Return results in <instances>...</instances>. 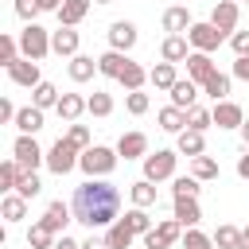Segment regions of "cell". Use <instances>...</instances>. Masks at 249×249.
<instances>
[{"mask_svg": "<svg viewBox=\"0 0 249 249\" xmlns=\"http://www.w3.org/2000/svg\"><path fill=\"white\" fill-rule=\"evenodd\" d=\"M74 222H82L86 230H109L121 218V191L109 179H86L74 187Z\"/></svg>", "mask_w": 249, "mask_h": 249, "instance_id": "1", "label": "cell"}, {"mask_svg": "<svg viewBox=\"0 0 249 249\" xmlns=\"http://www.w3.org/2000/svg\"><path fill=\"white\" fill-rule=\"evenodd\" d=\"M117 148H105V144H89L86 152H82V160H78V167L86 171V179H109L113 175V167H117Z\"/></svg>", "mask_w": 249, "mask_h": 249, "instance_id": "2", "label": "cell"}, {"mask_svg": "<svg viewBox=\"0 0 249 249\" xmlns=\"http://www.w3.org/2000/svg\"><path fill=\"white\" fill-rule=\"evenodd\" d=\"M78 160H82V148L74 144V140H66V136H58L51 148H47V171L51 175H70L74 167H78Z\"/></svg>", "mask_w": 249, "mask_h": 249, "instance_id": "3", "label": "cell"}, {"mask_svg": "<svg viewBox=\"0 0 249 249\" xmlns=\"http://www.w3.org/2000/svg\"><path fill=\"white\" fill-rule=\"evenodd\" d=\"M19 54L43 62L51 54V31L39 27V23H23V31H19Z\"/></svg>", "mask_w": 249, "mask_h": 249, "instance_id": "4", "label": "cell"}, {"mask_svg": "<svg viewBox=\"0 0 249 249\" xmlns=\"http://www.w3.org/2000/svg\"><path fill=\"white\" fill-rule=\"evenodd\" d=\"M175 160H179V152H171V148L148 152V156H144V179H152V183L175 179Z\"/></svg>", "mask_w": 249, "mask_h": 249, "instance_id": "5", "label": "cell"}, {"mask_svg": "<svg viewBox=\"0 0 249 249\" xmlns=\"http://www.w3.org/2000/svg\"><path fill=\"white\" fill-rule=\"evenodd\" d=\"M175 241H183V226L175 218H163L144 233V249H171Z\"/></svg>", "mask_w": 249, "mask_h": 249, "instance_id": "6", "label": "cell"}, {"mask_svg": "<svg viewBox=\"0 0 249 249\" xmlns=\"http://www.w3.org/2000/svg\"><path fill=\"white\" fill-rule=\"evenodd\" d=\"M187 39H191V51H206V54H214V51L222 47L226 31H218V27L206 19V23H191V27H187Z\"/></svg>", "mask_w": 249, "mask_h": 249, "instance_id": "7", "label": "cell"}, {"mask_svg": "<svg viewBox=\"0 0 249 249\" xmlns=\"http://www.w3.org/2000/svg\"><path fill=\"white\" fill-rule=\"evenodd\" d=\"M12 156L19 160V167H23V171H35L39 163H47V152L35 144V136H23V132L16 136V144H12Z\"/></svg>", "mask_w": 249, "mask_h": 249, "instance_id": "8", "label": "cell"}, {"mask_svg": "<svg viewBox=\"0 0 249 249\" xmlns=\"http://www.w3.org/2000/svg\"><path fill=\"white\" fill-rule=\"evenodd\" d=\"M237 19H241V4H237V0H218V4L210 8V23H214L218 31H226V35L237 31Z\"/></svg>", "mask_w": 249, "mask_h": 249, "instance_id": "9", "label": "cell"}, {"mask_svg": "<svg viewBox=\"0 0 249 249\" xmlns=\"http://www.w3.org/2000/svg\"><path fill=\"white\" fill-rule=\"evenodd\" d=\"M8 78H12L16 86H23V89H35V86L43 82V74H39V62H35V58H23V54H19V58L8 66Z\"/></svg>", "mask_w": 249, "mask_h": 249, "instance_id": "10", "label": "cell"}, {"mask_svg": "<svg viewBox=\"0 0 249 249\" xmlns=\"http://www.w3.org/2000/svg\"><path fill=\"white\" fill-rule=\"evenodd\" d=\"M51 233H66V222H74V206H66L62 198H54V202H47V210H43V218H39Z\"/></svg>", "mask_w": 249, "mask_h": 249, "instance_id": "11", "label": "cell"}, {"mask_svg": "<svg viewBox=\"0 0 249 249\" xmlns=\"http://www.w3.org/2000/svg\"><path fill=\"white\" fill-rule=\"evenodd\" d=\"M136 39H140V31H136V23H128V19H117V23H109V47L113 51H132L136 47Z\"/></svg>", "mask_w": 249, "mask_h": 249, "instance_id": "12", "label": "cell"}, {"mask_svg": "<svg viewBox=\"0 0 249 249\" xmlns=\"http://www.w3.org/2000/svg\"><path fill=\"white\" fill-rule=\"evenodd\" d=\"M78 43H82V39H78L74 27H62V23H58V31H51V51H54L58 58H74V54H78Z\"/></svg>", "mask_w": 249, "mask_h": 249, "instance_id": "13", "label": "cell"}, {"mask_svg": "<svg viewBox=\"0 0 249 249\" xmlns=\"http://www.w3.org/2000/svg\"><path fill=\"white\" fill-rule=\"evenodd\" d=\"M210 113H214V124H218V128H241V121H245L241 105H237V101H230V97H226V101H214V109H210Z\"/></svg>", "mask_w": 249, "mask_h": 249, "instance_id": "14", "label": "cell"}, {"mask_svg": "<svg viewBox=\"0 0 249 249\" xmlns=\"http://www.w3.org/2000/svg\"><path fill=\"white\" fill-rule=\"evenodd\" d=\"M187 54H191V39L187 35H167L163 43H160V58L163 62H187Z\"/></svg>", "mask_w": 249, "mask_h": 249, "instance_id": "15", "label": "cell"}, {"mask_svg": "<svg viewBox=\"0 0 249 249\" xmlns=\"http://www.w3.org/2000/svg\"><path fill=\"white\" fill-rule=\"evenodd\" d=\"M214 70H218V66H214V58H210L206 51H191V54H187V78H191V82L202 86Z\"/></svg>", "mask_w": 249, "mask_h": 249, "instance_id": "16", "label": "cell"}, {"mask_svg": "<svg viewBox=\"0 0 249 249\" xmlns=\"http://www.w3.org/2000/svg\"><path fill=\"white\" fill-rule=\"evenodd\" d=\"M117 156H124V160H144V156H148V136H144V132H121Z\"/></svg>", "mask_w": 249, "mask_h": 249, "instance_id": "17", "label": "cell"}, {"mask_svg": "<svg viewBox=\"0 0 249 249\" xmlns=\"http://www.w3.org/2000/svg\"><path fill=\"white\" fill-rule=\"evenodd\" d=\"M198 82H191V78H179L171 89H167V97H171V105H179V109H191L195 101H198Z\"/></svg>", "mask_w": 249, "mask_h": 249, "instance_id": "18", "label": "cell"}, {"mask_svg": "<svg viewBox=\"0 0 249 249\" xmlns=\"http://www.w3.org/2000/svg\"><path fill=\"white\" fill-rule=\"evenodd\" d=\"M47 109H39V105H23L19 113H16V128L23 132V136H35L43 124H47V117H43Z\"/></svg>", "mask_w": 249, "mask_h": 249, "instance_id": "19", "label": "cell"}, {"mask_svg": "<svg viewBox=\"0 0 249 249\" xmlns=\"http://www.w3.org/2000/svg\"><path fill=\"white\" fill-rule=\"evenodd\" d=\"M124 66H128V54L124 51H105V54H97V74H105V78H121L124 74Z\"/></svg>", "mask_w": 249, "mask_h": 249, "instance_id": "20", "label": "cell"}, {"mask_svg": "<svg viewBox=\"0 0 249 249\" xmlns=\"http://www.w3.org/2000/svg\"><path fill=\"white\" fill-rule=\"evenodd\" d=\"M183 230H191V226H198L202 222V206H198V198H175V214H171Z\"/></svg>", "mask_w": 249, "mask_h": 249, "instance_id": "21", "label": "cell"}, {"mask_svg": "<svg viewBox=\"0 0 249 249\" xmlns=\"http://www.w3.org/2000/svg\"><path fill=\"white\" fill-rule=\"evenodd\" d=\"M89 4H93V0H62V8H58L54 16H58V23H62V27H78V23L86 19Z\"/></svg>", "mask_w": 249, "mask_h": 249, "instance_id": "22", "label": "cell"}, {"mask_svg": "<svg viewBox=\"0 0 249 249\" xmlns=\"http://www.w3.org/2000/svg\"><path fill=\"white\" fill-rule=\"evenodd\" d=\"M191 23H195V19H191V12H187L183 4H175V8L163 12V31H167V35H187Z\"/></svg>", "mask_w": 249, "mask_h": 249, "instance_id": "23", "label": "cell"}, {"mask_svg": "<svg viewBox=\"0 0 249 249\" xmlns=\"http://www.w3.org/2000/svg\"><path fill=\"white\" fill-rule=\"evenodd\" d=\"M0 214H4L8 226H12V222H23V218H27V198L16 195V191H8V195L0 198Z\"/></svg>", "mask_w": 249, "mask_h": 249, "instance_id": "24", "label": "cell"}, {"mask_svg": "<svg viewBox=\"0 0 249 249\" xmlns=\"http://www.w3.org/2000/svg\"><path fill=\"white\" fill-rule=\"evenodd\" d=\"M54 113L70 124V121H78V117L86 113V97H82V93H62V97H58V105H54Z\"/></svg>", "mask_w": 249, "mask_h": 249, "instance_id": "25", "label": "cell"}, {"mask_svg": "<svg viewBox=\"0 0 249 249\" xmlns=\"http://www.w3.org/2000/svg\"><path fill=\"white\" fill-rule=\"evenodd\" d=\"M175 152H179V156H191V160H195V156H202V152H206V140H202V132H195V128H183V132H179V140H175Z\"/></svg>", "mask_w": 249, "mask_h": 249, "instance_id": "26", "label": "cell"}, {"mask_svg": "<svg viewBox=\"0 0 249 249\" xmlns=\"http://www.w3.org/2000/svg\"><path fill=\"white\" fill-rule=\"evenodd\" d=\"M66 70H70V82H78V86H82V82H89V78L97 74V58H89V54H74Z\"/></svg>", "mask_w": 249, "mask_h": 249, "instance_id": "27", "label": "cell"}, {"mask_svg": "<svg viewBox=\"0 0 249 249\" xmlns=\"http://www.w3.org/2000/svg\"><path fill=\"white\" fill-rule=\"evenodd\" d=\"M156 121H160V128H163V132H175V136H179V132L187 128V109L167 105V109H160V117H156Z\"/></svg>", "mask_w": 249, "mask_h": 249, "instance_id": "28", "label": "cell"}, {"mask_svg": "<svg viewBox=\"0 0 249 249\" xmlns=\"http://www.w3.org/2000/svg\"><path fill=\"white\" fill-rule=\"evenodd\" d=\"M105 241H109V249H132V241H136V233L124 226V218H117L109 230H105Z\"/></svg>", "mask_w": 249, "mask_h": 249, "instance_id": "29", "label": "cell"}, {"mask_svg": "<svg viewBox=\"0 0 249 249\" xmlns=\"http://www.w3.org/2000/svg\"><path fill=\"white\" fill-rule=\"evenodd\" d=\"M148 82H152L156 89H171V86L179 82V74H175V62H156V66L148 70Z\"/></svg>", "mask_w": 249, "mask_h": 249, "instance_id": "30", "label": "cell"}, {"mask_svg": "<svg viewBox=\"0 0 249 249\" xmlns=\"http://www.w3.org/2000/svg\"><path fill=\"white\" fill-rule=\"evenodd\" d=\"M128 198H132V206H156V183L152 179H136L132 187H128Z\"/></svg>", "mask_w": 249, "mask_h": 249, "instance_id": "31", "label": "cell"}, {"mask_svg": "<svg viewBox=\"0 0 249 249\" xmlns=\"http://www.w3.org/2000/svg\"><path fill=\"white\" fill-rule=\"evenodd\" d=\"M117 82L124 86V93H132V89H144V82H148V70H144L140 62H132V58H128V66H124V74H121Z\"/></svg>", "mask_w": 249, "mask_h": 249, "instance_id": "32", "label": "cell"}, {"mask_svg": "<svg viewBox=\"0 0 249 249\" xmlns=\"http://www.w3.org/2000/svg\"><path fill=\"white\" fill-rule=\"evenodd\" d=\"M202 93H206V97H214V101H226V97H230V74L214 70V74L202 82Z\"/></svg>", "mask_w": 249, "mask_h": 249, "instance_id": "33", "label": "cell"}, {"mask_svg": "<svg viewBox=\"0 0 249 249\" xmlns=\"http://www.w3.org/2000/svg\"><path fill=\"white\" fill-rule=\"evenodd\" d=\"M58 89H54V82H39L35 89H31V105H39V109H54L58 105Z\"/></svg>", "mask_w": 249, "mask_h": 249, "instance_id": "34", "label": "cell"}, {"mask_svg": "<svg viewBox=\"0 0 249 249\" xmlns=\"http://www.w3.org/2000/svg\"><path fill=\"white\" fill-rule=\"evenodd\" d=\"M191 175H195V179H202V183L218 179V160H214V156H206V152H202V156H195V160H191Z\"/></svg>", "mask_w": 249, "mask_h": 249, "instance_id": "35", "label": "cell"}, {"mask_svg": "<svg viewBox=\"0 0 249 249\" xmlns=\"http://www.w3.org/2000/svg\"><path fill=\"white\" fill-rule=\"evenodd\" d=\"M202 179H195V175H175L171 179V198H198V187Z\"/></svg>", "mask_w": 249, "mask_h": 249, "instance_id": "36", "label": "cell"}, {"mask_svg": "<svg viewBox=\"0 0 249 249\" xmlns=\"http://www.w3.org/2000/svg\"><path fill=\"white\" fill-rule=\"evenodd\" d=\"M124 226H128L136 237H144V233H148L156 222L148 218V210H144V206H132V210H124Z\"/></svg>", "mask_w": 249, "mask_h": 249, "instance_id": "37", "label": "cell"}, {"mask_svg": "<svg viewBox=\"0 0 249 249\" xmlns=\"http://www.w3.org/2000/svg\"><path fill=\"white\" fill-rule=\"evenodd\" d=\"M54 241H58V233H51L43 222H35L27 230V249H54Z\"/></svg>", "mask_w": 249, "mask_h": 249, "instance_id": "38", "label": "cell"}, {"mask_svg": "<svg viewBox=\"0 0 249 249\" xmlns=\"http://www.w3.org/2000/svg\"><path fill=\"white\" fill-rule=\"evenodd\" d=\"M86 113H89V117H109V113H113V97H109L105 89H93V93L86 97Z\"/></svg>", "mask_w": 249, "mask_h": 249, "instance_id": "39", "label": "cell"}, {"mask_svg": "<svg viewBox=\"0 0 249 249\" xmlns=\"http://www.w3.org/2000/svg\"><path fill=\"white\" fill-rule=\"evenodd\" d=\"M19 175H23L19 160H16V156H12V160H4V163H0V191H4V195H8V191H16Z\"/></svg>", "mask_w": 249, "mask_h": 249, "instance_id": "40", "label": "cell"}, {"mask_svg": "<svg viewBox=\"0 0 249 249\" xmlns=\"http://www.w3.org/2000/svg\"><path fill=\"white\" fill-rule=\"evenodd\" d=\"M210 237H214V249H241V230L237 226H218Z\"/></svg>", "mask_w": 249, "mask_h": 249, "instance_id": "41", "label": "cell"}, {"mask_svg": "<svg viewBox=\"0 0 249 249\" xmlns=\"http://www.w3.org/2000/svg\"><path fill=\"white\" fill-rule=\"evenodd\" d=\"M183 249H214V237L210 233H202L198 226H191V230H183V241H179Z\"/></svg>", "mask_w": 249, "mask_h": 249, "instance_id": "42", "label": "cell"}, {"mask_svg": "<svg viewBox=\"0 0 249 249\" xmlns=\"http://www.w3.org/2000/svg\"><path fill=\"white\" fill-rule=\"evenodd\" d=\"M124 109H128L132 117H144V113L152 109V97H148L144 89H132V93H124Z\"/></svg>", "mask_w": 249, "mask_h": 249, "instance_id": "43", "label": "cell"}, {"mask_svg": "<svg viewBox=\"0 0 249 249\" xmlns=\"http://www.w3.org/2000/svg\"><path fill=\"white\" fill-rule=\"evenodd\" d=\"M210 124H214V113H210V109H198V105H191V109H187V128L206 132Z\"/></svg>", "mask_w": 249, "mask_h": 249, "instance_id": "44", "label": "cell"}, {"mask_svg": "<svg viewBox=\"0 0 249 249\" xmlns=\"http://www.w3.org/2000/svg\"><path fill=\"white\" fill-rule=\"evenodd\" d=\"M39 191H43V183H39V175H35V171H23V175H19V183H16V195H23V198L31 202V198H35Z\"/></svg>", "mask_w": 249, "mask_h": 249, "instance_id": "45", "label": "cell"}, {"mask_svg": "<svg viewBox=\"0 0 249 249\" xmlns=\"http://www.w3.org/2000/svg\"><path fill=\"white\" fill-rule=\"evenodd\" d=\"M16 58H19V39H12V35H0V66L8 70Z\"/></svg>", "mask_w": 249, "mask_h": 249, "instance_id": "46", "label": "cell"}, {"mask_svg": "<svg viewBox=\"0 0 249 249\" xmlns=\"http://www.w3.org/2000/svg\"><path fill=\"white\" fill-rule=\"evenodd\" d=\"M43 8H39V0H16V16L23 19V23H35V16H39Z\"/></svg>", "mask_w": 249, "mask_h": 249, "instance_id": "47", "label": "cell"}, {"mask_svg": "<svg viewBox=\"0 0 249 249\" xmlns=\"http://www.w3.org/2000/svg\"><path fill=\"white\" fill-rule=\"evenodd\" d=\"M66 140H74V144H78V148L86 152V148H89V128H86V124H74V121H70V128H66Z\"/></svg>", "mask_w": 249, "mask_h": 249, "instance_id": "48", "label": "cell"}, {"mask_svg": "<svg viewBox=\"0 0 249 249\" xmlns=\"http://www.w3.org/2000/svg\"><path fill=\"white\" fill-rule=\"evenodd\" d=\"M230 47H233V54H249V31H233Z\"/></svg>", "mask_w": 249, "mask_h": 249, "instance_id": "49", "label": "cell"}, {"mask_svg": "<svg viewBox=\"0 0 249 249\" xmlns=\"http://www.w3.org/2000/svg\"><path fill=\"white\" fill-rule=\"evenodd\" d=\"M16 113H19V109H16L8 97H0V124H16Z\"/></svg>", "mask_w": 249, "mask_h": 249, "instance_id": "50", "label": "cell"}, {"mask_svg": "<svg viewBox=\"0 0 249 249\" xmlns=\"http://www.w3.org/2000/svg\"><path fill=\"white\" fill-rule=\"evenodd\" d=\"M233 78L237 82H249V54H237L233 58Z\"/></svg>", "mask_w": 249, "mask_h": 249, "instance_id": "51", "label": "cell"}, {"mask_svg": "<svg viewBox=\"0 0 249 249\" xmlns=\"http://www.w3.org/2000/svg\"><path fill=\"white\" fill-rule=\"evenodd\" d=\"M237 175H241V179H249V144H245V152L237 156Z\"/></svg>", "mask_w": 249, "mask_h": 249, "instance_id": "52", "label": "cell"}, {"mask_svg": "<svg viewBox=\"0 0 249 249\" xmlns=\"http://www.w3.org/2000/svg\"><path fill=\"white\" fill-rule=\"evenodd\" d=\"M54 249H82V241H74V237H66V233H58V241H54Z\"/></svg>", "mask_w": 249, "mask_h": 249, "instance_id": "53", "label": "cell"}, {"mask_svg": "<svg viewBox=\"0 0 249 249\" xmlns=\"http://www.w3.org/2000/svg\"><path fill=\"white\" fill-rule=\"evenodd\" d=\"M82 249H109V241H105V237H86Z\"/></svg>", "mask_w": 249, "mask_h": 249, "instance_id": "54", "label": "cell"}, {"mask_svg": "<svg viewBox=\"0 0 249 249\" xmlns=\"http://www.w3.org/2000/svg\"><path fill=\"white\" fill-rule=\"evenodd\" d=\"M39 8H43V12H58V8H62V0H39Z\"/></svg>", "mask_w": 249, "mask_h": 249, "instance_id": "55", "label": "cell"}, {"mask_svg": "<svg viewBox=\"0 0 249 249\" xmlns=\"http://www.w3.org/2000/svg\"><path fill=\"white\" fill-rule=\"evenodd\" d=\"M237 132H241V140H245V144H249V117H245V121H241V128H237Z\"/></svg>", "mask_w": 249, "mask_h": 249, "instance_id": "56", "label": "cell"}, {"mask_svg": "<svg viewBox=\"0 0 249 249\" xmlns=\"http://www.w3.org/2000/svg\"><path fill=\"white\" fill-rule=\"evenodd\" d=\"M241 249H249V226L241 230Z\"/></svg>", "mask_w": 249, "mask_h": 249, "instance_id": "57", "label": "cell"}, {"mask_svg": "<svg viewBox=\"0 0 249 249\" xmlns=\"http://www.w3.org/2000/svg\"><path fill=\"white\" fill-rule=\"evenodd\" d=\"M93 4H113V0H93Z\"/></svg>", "mask_w": 249, "mask_h": 249, "instance_id": "58", "label": "cell"}, {"mask_svg": "<svg viewBox=\"0 0 249 249\" xmlns=\"http://www.w3.org/2000/svg\"><path fill=\"white\" fill-rule=\"evenodd\" d=\"M237 4H249V0H237Z\"/></svg>", "mask_w": 249, "mask_h": 249, "instance_id": "59", "label": "cell"}]
</instances>
